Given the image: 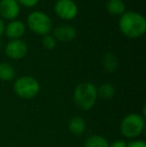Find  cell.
<instances>
[{
	"label": "cell",
	"mask_w": 146,
	"mask_h": 147,
	"mask_svg": "<svg viewBox=\"0 0 146 147\" xmlns=\"http://www.w3.org/2000/svg\"><path fill=\"white\" fill-rule=\"evenodd\" d=\"M119 29L129 38H139L146 31V20L138 12H124L119 19Z\"/></svg>",
	"instance_id": "1"
},
{
	"label": "cell",
	"mask_w": 146,
	"mask_h": 147,
	"mask_svg": "<svg viewBox=\"0 0 146 147\" xmlns=\"http://www.w3.org/2000/svg\"><path fill=\"white\" fill-rule=\"evenodd\" d=\"M97 97V88L90 82L79 83L73 93L74 103L81 110L91 109L95 104Z\"/></svg>",
	"instance_id": "2"
},
{
	"label": "cell",
	"mask_w": 146,
	"mask_h": 147,
	"mask_svg": "<svg viewBox=\"0 0 146 147\" xmlns=\"http://www.w3.org/2000/svg\"><path fill=\"white\" fill-rule=\"evenodd\" d=\"M13 90L22 99H32L40 90L38 81L32 76H21L15 80Z\"/></svg>",
	"instance_id": "3"
},
{
	"label": "cell",
	"mask_w": 146,
	"mask_h": 147,
	"mask_svg": "<svg viewBox=\"0 0 146 147\" xmlns=\"http://www.w3.org/2000/svg\"><path fill=\"white\" fill-rule=\"evenodd\" d=\"M144 129V118L136 113L126 115L120 123V132L126 138H136Z\"/></svg>",
	"instance_id": "4"
},
{
	"label": "cell",
	"mask_w": 146,
	"mask_h": 147,
	"mask_svg": "<svg viewBox=\"0 0 146 147\" xmlns=\"http://www.w3.org/2000/svg\"><path fill=\"white\" fill-rule=\"evenodd\" d=\"M27 25L30 30L38 35H47L52 27L51 19L46 13L41 11H34L29 14L27 18Z\"/></svg>",
	"instance_id": "5"
},
{
	"label": "cell",
	"mask_w": 146,
	"mask_h": 147,
	"mask_svg": "<svg viewBox=\"0 0 146 147\" xmlns=\"http://www.w3.org/2000/svg\"><path fill=\"white\" fill-rule=\"evenodd\" d=\"M54 11L63 20H71L77 15L78 8L73 0H58L54 5Z\"/></svg>",
	"instance_id": "6"
},
{
	"label": "cell",
	"mask_w": 146,
	"mask_h": 147,
	"mask_svg": "<svg viewBox=\"0 0 146 147\" xmlns=\"http://www.w3.org/2000/svg\"><path fill=\"white\" fill-rule=\"evenodd\" d=\"M28 47L24 41L20 39H14L8 42L5 46V53L11 59H21L26 56Z\"/></svg>",
	"instance_id": "7"
},
{
	"label": "cell",
	"mask_w": 146,
	"mask_h": 147,
	"mask_svg": "<svg viewBox=\"0 0 146 147\" xmlns=\"http://www.w3.org/2000/svg\"><path fill=\"white\" fill-rule=\"evenodd\" d=\"M20 5L16 0H1L0 15L5 19L13 20L19 15Z\"/></svg>",
	"instance_id": "8"
},
{
	"label": "cell",
	"mask_w": 146,
	"mask_h": 147,
	"mask_svg": "<svg viewBox=\"0 0 146 147\" xmlns=\"http://www.w3.org/2000/svg\"><path fill=\"white\" fill-rule=\"evenodd\" d=\"M53 34H54L53 37L57 40L68 42V41H72L76 37V30L71 25L62 24V25H59L55 28L53 31Z\"/></svg>",
	"instance_id": "9"
},
{
	"label": "cell",
	"mask_w": 146,
	"mask_h": 147,
	"mask_svg": "<svg viewBox=\"0 0 146 147\" xmlns=\"http://www.w3.org/2000/svg\"><path fill=\"white\" fill-rule=\"evenodd\" d=\"M4 32L12 40L19 39L20 37L23 36L24 32H25V25L23 22L19 21V20H13L6 25Z\"/></svg>",
	"instance_id": "10"
},
{
	"label": "cell",
	"mask_w": 146,
	"mask_h": 147,
	"mask_svg": "<svg viewBox=\"0 0 146 147\" xmlns=\"http://www.w3.org/2000/svg\"><path fill=\"white\" fill-rule=\"evenodd\" d=\"M68 128L73 135H76V136L82 135V134L84 133V131H85V128H86L85 120L82 117L74 116L69 120Z\"/></svg>",
	"instance_id": "11"
},
{
	"label": "cell",
	"mask_w": 146,
	"mask_h": 147,
	"mask_svg": "<svg viewBox=\"0 0 146 147\" xmlns=\"http://www.w3.org/2000/svg\"><path fill=\"white\" fill-rule=\"evenodd\" d=\"M106 9L112 15H122L125 12V4L122 0H108Z\"/></svg>",
	"instance_id": "12"
},
{
	"label": "cell",
	"mask_w": 146,
	"mask_h": 147,
	"mask_svg": "<svg viewBox=\"0 0 146 147\" xmlns=\"http://www.w3.org/2000/svg\"><path fill=\"white\" fill-rule=\"evenodd\" d=\"M103 67L104 69L106 70L107 72H114L115 70L117 69V66H118V59H117L116 55L114 53H111V52H108L104 55L103 57Z\"/></svg>",
	"instance_id": "13"
},
{
	"label": "cell",
	"mask_w": 146,
	"mask_h": 147,
	"mask_svg": "<svg viewBox=\"0 0 146 147\" xmlns=\"http://www.w3.org/2000/svg\"><path fill=\"white\" fill-rule=\"evenodd\" d=\"M15 77V70L9 63H0V80L10 81Z\"/></svg>",
	"instance_id": "14"
},
{
	"label": "cell",
	"mask_w": 146,
	"mask_h": 147,
	"mask_svg": "<svg viewBox=\"0 0 146 147\" xmlns=\"http://www.w3.org/2000/svg\"><path fill=\"white\" fill-rule=\"evenodd\" d=\"M84 147H109V143L103 136L92 135L85 140Z\"/></svg>",
	"instance_id": "15"
},
{
	"label": "cell",
	"mask_w": 146,
	"mask_h": 147,
	"mask_svg": "<svg viewBox=\"0 0 146 147\" xmlns=\"http://www.w3.org/2000/svg\"><path fill=\"white\" fill-rule=\"evenodd\" d=\"M115 94V88L110 83H103L97 89V96L102 99H111Z\"/></svg>",
	"instance_id": "16"
},
{
	"label": "cell",
	"mask_w": 146,
	"mask_h": 147,
	"mask_svg": "<svg viewBox=\"0 0 146 147\" xmlns=\"http://www.w3.org/2000/svg\"><path fill=\"white\" fill-rule=\"evenodd\" d=\"M42 45L44 46V48L48 49V50H52L56 46V39L51 35H44L42 39Z\"/></svg>",
	"instance_id": "17"
},
{
	"label": "cell",
	"mask_w": 146,
	"mask_h": 147,
	"mask_svg": "<svg viewBox=\"0 0 146 147\" xmlns=\"http://www.w3.org/2000/svg\"><path fill=\"white\" fill-rule=\"evenodd\" d=\"M16 1L19 3V5L21 4V5L25 6V7H33V6H35L37 3L39 2V0H16Z\"/></svg>",
	"instance_id": "18"
},
{
	"label": "cell",
	"mask_w": 146,
	"mask_h": 147,
	"mask_svg": "<svg viewBox=\"0 0 146 147\" xmlns=\"http://www.w3.org/2000/svg\"><path fill=\"white\" fill-rule=\"evenodd\" d=\"M127 147H146V144L141 140H133L127 144Z\"/></svg>",
	"instance_id": "19"
},
{
	"label": "cell",
	"mask_w": 146,
	"mask_h": 147,
	"mask_svg": "<svg viewBox=\"0 0 146 147\" xmlns=\"http://www.w3.org/2000/svg\"><path fill=\"white\" fill-rule=\"evenodd\" d=\"M109 147H127V144L123 140H117V141L109 144Z\"/></svg>",
	"instance_id": "20"
},
{
	"label": "cell",
	"mask_w": 146,
	"mask_h": 147,
	"mask_svg": "<svg viewBox=\"0 0 146 147\" xmlns=\"http://www.w3.org/2000/svg\"><path fill=\"white\" fill-rule=\"evenodd\" d=\"M4 29H5V25H4L3 20L0 18V36L4 33Z\"/></svg>",
	"instance_id": "21"
}]
</instances>
